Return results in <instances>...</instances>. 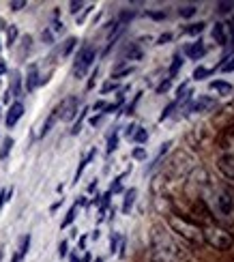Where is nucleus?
<instances>
[{"label":"nucleus","instance_id":"79ce46f5","mask_svg":"<svg viewBox=\"0 0 234 262\" xmlns=\"http://www.w3.org/2000/svg\"><path fill=\"white\" fill-rule=\"evenodd\" d=\"M146 15L153 17V19H163V17H165L163 11H146Z\"/></svg>","mask_w":234,"mask_h":262},{"label":"nucleus","instance_id":"473e14b6","mask_svg":"<svg viewBox=\"0 0 234 262\" xmlns=\"http://www.w3.org/2000/svg\"><path fill=\"white\" fill-rule=\"evenodd\" d=\"M122 177H125V174H120V177L114 179L112 187H110V193H120V191H122Z\"/></svg>","mask_w":234,"mask_h":262},{"label":"nucleus","instance_id":"20e7f679","mask_svg":"<svg viewBox=\"0 0 234 262\" xmlns=\"http://www.w3.org/2000/svg\"><path fill=\"white\" fill-rule=\"evenodd\" d=\"M95 58H97V50L93 46H84L80 52H77V56L73 60V75L77 80H82L84 75L88 73V69L93 67Z\"/></svg>","mask_w":234,"mask_h":262},{"label":"nucleus","instance_id":"4be33fe9","mask_svg":"<svg viewBox=\"0 0 234 262\" xmlns=\"http://www.w3.org/2000/svg\"><path fill=\"white\" fill-rule=\"evenodd\" d=\"M136 71V67L133 64H116V67L112 69V78H120V75H129Z\"/></svg>","mask_w":234,"mask_h":262},{"label":"nucleus","instance_id":"412c9836","mask_svg":"<svg viewBox=\"0 0 234 262\" xmlns=\"http://www.w3.org/2000/svg\"><path fill=\"white\" fill-rule=\"evenodd\" d=\"M183 62H185V60H183L181 54H174V56H172V64H170V80H172V78H176V73L181 71Z\"/></svg>","mask_w":234,"mask_h":262},{"label":"nucleus","instance_id":"4468645a","mask_svg":"<svg viewBox=\"0 0 234 262\" xmlns=\"http://www.w3.org/2000/svg\"><path fill=\"white\" fill-rule=\"evenodd\" d=\"M136 195H138V189H136V187H131V189L125 193V200H122V209H120L125 215H129V213H131L133 202H136Z\"/></svg>","mask_w":234,"mask_h":262},{"label":"nucleus","instance_id":"393cba45","mask_svg":"<svg viewBox=\"0 0 234 262\" xmlns=\"http://www.w3.org/2000/svg\"><path fill=\"white\" fill-rule=\"evenodd\" d=\"M131 140H133V142H138V144H144V142L148 140V131H146V129H142V127H138Z\"/></svg>","mask_w":234,"mask_h":262},{"label":"nucleus","instance_id":"864d4df0","mask_svg":"<svg viewBox=\"0 0 234 262\" xmlns=\"http://www.w3.org/2000/svg\"><path fill=\"white\" fill-rule=\"evenodd\" d=\"M5 28H7V24H5V19L0 17V30H5Z\"/></svg>","mask_w":234,"mask_h":262},{"label":"nucleus","instance_id":"3c124183","mask_svg":"<svg viewBox=\"0 0 234 262\" xmlns=\"http://www.w3.org/2000/svg\"><path fill=\"white\" fill-rule=\"evenodd\" d=\"M97 189V181H93L91 185H88V191H95Z\"/></svg>","mask_w":234,"mask_h":262},{"label":"nucleus","instance_id":"7ed1b4c3","mask_svg":"<svg viewBox=\"0 0 234 262\" xmlns=\"http://www.w3.org/2000/svg\"><path fill=\"white\" fill-rule=\"evenodd\" d=\"M202 238H204V243L210 245V247H215V249H230L232 243H234V236L232 232H228L226 228H221V226H204L202 228Z\"/></svg>","mask_w":234,"mask_h":262},{"label":"nucleus","instance_id":"de8ad7c7","mask_svg":"<svg viewBox=\"0 0 234 262\" xmlns=\"http://www.w3.org/2000/svg\"><path fill=\"white\" fill-rule=\"evenodd\" d=\"M95 80H97V71H95V73L91 75V80H88V86H86V89H88V91H91V89H93V86H95Z\"/></svg>","mask_w":234,"mask_h":262},{"label":"nucleus","instance_id":"cd10ccee","mask_svg":"<svg viewBox=\"0 0 234 262\" xmlns=\"http://www.w3.org/2000/svg\"><path fill=\"white\" fill-rule=\"evenodd\" d=\"M210 73H213V69H206V67H196V71H194V75H192V78L194 80H204V78H208V75Z\"/></svg>","mask_w":234,"mask_h":262},{"label":"nucleus","instance_id":"c756f323","mask_svg":"<svg viewBox=\"0 0 234 262\" xmlns=\"http://www.w3.org/2000/svg\"><path fill=\"white\" fill-rule=\"evenodd\" d=\"M28 245H30V236H28V234H26V236H22V241H19V252H17L19 260L28 254Z\"/></svg>","mask_w":234,"mask_h":262},{"label":"nucleus","instance_id":"c85d7f7f","mask_svg":"<svg viewBox=\"0 0 234 262\" xmlns=\"http://www.w3.org/2000/svg\"><path fill=\"white\" fill-rule=\"evenodd\" d=\"M118 146V131H112V136L108 138V155H112Z\"/></svg>","mask_w":234,"mask_h":262},{"label":"nucleus","instance_id":"c9c22d12","mask_svg":"<svg viewBox=\"0 0 234 262\" xmlns=\"http://www.w3.org/2000/svg\"><path fill=\"white\" fill-rule=\"evenodd\" d=\"M116 89H118V82H112V80H110V82H105V84L101 86V93L108 95V93H112V91H116Z\"/></svg>","mask_w":234,"mask_h":262},{"label":"nucleus","instance_id":"f8f14e48","mask_svg":"<svg viewBox=\"0 0 234 262\" xmlns=\"http://www.w3.org/2000/svg\"><path fill=\"white\" fill-rule=\"evenodd\" d=\"M213 39L219 43V46H226V43H228V28H226V21H215V26H213Z\"/></svg>","mask_w":234,"mask_h":262},{"label":"nucleus","instance_id":"58836bf2","mask_svg":"<svg viewBox=\"0 0 234 262\" xmlns=\"http://www.w3.org/2000/svg\"><path fill=\"white\" fill-rule=\"evenodd\" d=\"M217 11L219 13H228V11H232V7H234V3H217Z\"/></svg>","mask_w":234,"mask_h":262},{"label":"nucleus","instance_id":"423d86ee","mask_svg":"<svg viewBox=\"0 0 234 262\" xmlns=\"http://www.w3.org/2000/svg\"><path fill=\"white\" fill-rule=\"evenodd\" d=\"M215 204H217V211L224 217H232L234 215V193L230 189H219Z\"/></svg>","mask_w":234,"mask_h":262},{"label":"nucleus","instance_id":"9d476101","mask_svg":"<svg viewBox=\"0 0 234 262\" xmlns=\"http://www.w3.org/2000/svg\"><path fill=\"white\" fill-rule=\"evenodd\" d=\"M204 54H206V46H204L202 41L189 43V46L185 48V56H189L192 60H200V58H204Z\"/></svg>","mask_w":234,"mask_h":262},{"label":"nucleus","instance_id":"603ef678","mask_svg":"<svg viewBox=\"0 0 234 262\" xmlns=\"http://www.w3.org/2000/svg\"><path fill=\"white\" fill-rule=\"evenodd\" d=\"M69 260H71V262H80V256H77V254H75V252H73V254H71V258H69Z\"/></svg>","mask_w":234,"mask_h":262},{"label":"nucleus","instance_id":"7c9ffc66","mask_svg":"<svg viewBox=\"0 0 234 262\" xmlns=\"http://www.w3.org/2000/svg\"><path fill=\"white\" fill-rule=\"evenodd\" d=\"M86 114H88V107H84V110L80 112V116H77V121H75V125L71 127V134H73V136H77V134H80V127H82V121H84V118H86Z\"/></svg>","mask_w":234,"mask_h":262},{"label":"nucleus","instance_id":"8fccbe9b","mask_svg":"<svg viewBox=\"0 0 234 262\" xmlns=\"http://www.w3.org/2000/svg\"><path fill=\"white\" fill-rule=\"evenodd\" d=\"M5 73H7V62H5L3 58H0V78H3Z\"/></svg>","mask_w":234,"mask_h":262},{"label":"nucleus","instance_id":"dca6fc26","mask_svg":"<svg viewBox=\"0 0 234 262\" xmlns=\"http://www.w3.org/2000/svg\"><path fill=\"white\" fill-rule=\"evenodd\" d=\"M9 95H15V97H19V95H22V75H19V71H13V73H11Z\"/></svg>","mask_w":234,"mask_h":262},{"label":"nucleus","instance_id":"a19ab883","mask_svg":"<svg viewBox=\"0 0 234 262\" xmlns=\"http://www.w3.org/2000/svg\"><path fill=\"white\" fill-rule=\"evenodd\" d=\"M84 7V3H80V0H77V3H75V0H73V3H69V11H71V13L75 15L77 13V11H80Z\"/></svg>","mask_w":234,"mask_h":262},{"label":"nucleus","instance_id":"f257e3e1","mask_svg":"<svg viewBox=\"0 0 234 262\" xmlns=\"http://www.w3.org/2000/svg\"><path fill=\"white\" fill-rule=\"evenodd\" d=\"M151 262H189L192 252L187 249L185 243L165 230L163 226H153L151 228Z\"/></svg>","mask_w":234,"mask_h":262},{"label":"nucleus","instance_id":"2eb2a0df","mask_svg":"<svg viewBox=\"0 0 234 262\" xmlns=\"http://www.w3.org/2000/svg\"><path fill=\"white\" fill-rule=\"evenodd\" d=\"M122 58H129V60H140L142 58V50L138 43H129V46L122 50Z\"/></svg>","mask_w":234,"mask_h":262},{"label":"nucleus","instance_id":"c03bdc74","mask_svg":"<svg viewBox=\"0 0 234 262\" xmlns=\"http://www.w3.org/2000/svg\"><path fill=\"white\" fill-rule=\"evenodd\" d=\"M174 107H176V101H174V103H170V105H168V107H165V110L161 112V121H163V118H168V116L172 114V110H174Z\"/></svg>","mask_w":234,"mask_h":262},{"label":"nucleus","instance_id":"e433bc0d","mask_svg":"<svg viewBox=\"0 0 234 262\" xmlns=\"http://www.w3.org/2000/svg\"><path fill=\"white\" fill-rule=\"evenodd\" d=\"M170 84H172V80H170V78L165 80V82H161V84L157 86V95H163V93H168V91H170Z\"/></svg>","mask_w":234,"mask_h":262},{"label":"nucleus","instance_id":"09e8293b","mask_svg":"<svg viewBox=\"0 0 234 262\" xmlns=\"http://www.w3.org/2000/svg\"><path fill=\"white\" fill-rule=\"evenodd\" d=\"M105 105H108L105 101H97V103L93 105V110H105Z\"/></svg>","mask_w":234,"mask_h":262},{"label":"nucleus","instance_id":"aec40b11","mask_svg":"<svg viewBox=\"0 0 234 262\" xmlns=\"http://www.w3.org/2000/svg\"><path fill=\"white\" fill-rule=\"evenodd\" d=\"M226 28H228V52H226V58L230 56V54H234V19L226 21Z\"/></svg>","mask_w":234,"mask_h":262},{"label":"nucleus","instance_id":"a18cd8bd","mask_svg":"<svg viewBox=\"0 0 234 262\" xmlns=\"http://www.w3.org/2000/svg\"><path fill=\"white\" fill-rule=\"evenodd\" d=\"M172 39V35H170V32H165V35H161L159 39H157V46H163V43H168Z\"/></svg>","mask_w":234,"mask_h":262},{"label":"nucleus","instance_id":"f03ea898","mask_svg":"<svg viewBox=\"0 0 234 262\" xmlns=\"http://www.w3.org/2000/svg\"><path fill=\"white\" fill-rule=\"evenodd\" d=\"M168 226L172 228L174 236H176L181 243H187V245H192V247H202V245H204L202 228H200L198 224L187 222L185 217L170 215V217H168Z\"/></svg>","mask_w":234,"mask_h":262},{"label":"nucleus","instance_id":"72a5a7b5","mask_svg":"<svg viewBox=\"0 0 234 262\" xmlns=\"http://www.w3.org/2000/svg\"><path fill=\"white\" fill-rule=\"evenodd\" d=\"M11 193H13V187H9V189H3V191H0V211H3V206H5L7 200L11 198Z\"/></svg>","mask_w":234,"mask_h":262},{"label":"nucleus","instance_id":"ea45409f","mask_svg":"<svg viewBox=\"0 0 234 262\" xmlns=\"http://www.w3.org/2000/svg\"><path fill=\"white\" fill-rule=\"evenodd\" d=\"M131 155H133V159H146V150L138 146V148H133Z\"/></svg>","mask_w":234,"mask_h":262},{"label":"nucleus","instance_id":"2f4dec72","mask_svg":"<svg viewBox=\"0 0 234 262\" xmlns=\"http://www.w3.org/2000/svg\"><path fill=\"white\" fill-rule=\"evenodd\" d=\"M75 213H77V204H73L71 206V209H69V213H67V217H65V220H62V228H67V226H71L73 224V220H75Z\"/></svg>","mask_w":234,"mask_h":262},{"label":"nucleus","instance_id":"9b49d317","mask_svg":"<svg viewBox=\"0 0 234 262\" xmlns=\"http://www.w3.org/2000/svg\"><path fill=\"white\" fill-rule=\"evenodd\" d=\"M41 84L39 80V67L37 64H28V73H26V91L32 93Z\"/></svg>","mask_w":234,"mask_h":262},{"label":"nucleus","instance_id":"4c0bfd02","mask_svg":"<svg viewBox=\"0 0 234 262\" xmlns=\"http://www.w3.org/2000/svg\"><path fill=\"white\" fill-rule=\"evenodd\" d=\"M9 7L13 9V11H19V9H24V7H26V0H11Z\"/></svg>","mask_w":234,"mask_h":262},{"label":"nucleus","instance_id":"b1692460","mask_svg":"<svg viewBox=\"0 0 234 262\" xmlns=\"http://www.w3.org/2000/svg\"><path fill=\"white\" fill-rule=\"evenodd\" d=\"M77 46V39L75 37H69L65 43H62V50H60V56H69V54L73 52V48Z\"/></svg>","mask_w":234,"mask_h":262},{"label":"nucleus","instance_id":"6e6552de","mask_svg":"<svg viewBox=\"0 0 234 262\" xmlns=\"http://www.w3.org/2000/svg\"><path fill=\"white\" fill-rule=\"evenodd\" d=\"M22 116H24V105H22L19 101L11 103V105H9V112H7V118H5V125H7L9 129L15 127Z\"/></svg>","mask_w":234,"mask_h":262},{"label":"nucleus","instance_id":"37998d69","mask_svg":"<svg viewBox=\"0 0 234 262\" xmlns=\"http://www.w3.org/2000/svg\"><path fill=\"white\" fill-rule=\"evenodd\" d=\"M136 129H138V125H136V123H131V125L125 129V138H129V140H131V138H133V134H136Z\"/></svg>","mask_w":234,"mask_h":262},{"label":"nucleus","instance_id":"6e6d98bb","mask_svg":"<svg viewBox=\"0 0 234 262\" xmlns=\"http://www.w3.org/2000/svg\"><path fill=\"white\" fill-rule=\"evenodd\" d=\"M11 262H19V256H17V254H15V256H13V258H11Z\"/></svg>","mask_w":234,"mask_h":262},{"label":"nucleus","instance_id":"6ab92c4d","mask_svg":"<svg viewBox=\"0 0 234 262\" xmlns=\"http://www.w3.org/2000/svg\"><path fill=\"white\" fill-rule=\"evenodd\" d=\"M95 155H97V150L93 148V150H91V152H88V155H86V157H84V159L80 161V168H77V172H75V179H73V183H77V181H80V177H82V172L86 170V166H88V163H91V161H93V157H95Z\"/></svg>","mask_w":234,"mask_h":262},{"label":"nucleus","instance_id":"39448f33","mask_svg":"<svg viewBox=\"0 0 234 262\" xmlns=\"http://www.w3.org/2000/svg\"><path fill=\"white\" fill-rule=\"evenodd\" d=\"M77 107H80V99L77 97H67L62 99L56 110H58V121H65V123H71L73 118L77 116Z\"/></svg>","mask_w":234,"mask_h":262},{"label":"nucleus","instance_id":"0eeeda50","mask_svg":"<svg viewBox=\"0 0 234 262\" xmlns=\"http://www.w3.org/2000/svg\"><path fill=\"white\" fill-rule=\"evenodd\" d=\"M217 170L224 174L226 179L234 181V152H230V155H221L217 159Z\"/></svg>","mask_w":234,"mask_h":262},{"label":"nucleus","instance_id":"5701e85b","mask_svg":"<svg viewBox=\"0 0 234 262\" xmlns=\"http://www.w3.org/2000/svg\"><path fill=\"white\" fill-rule=\"evenodd\" d=\"M17 35H19L17 26L9 24V26H7V46H9V48H13V46H15V39H17Z\"/></svg>","mask_w":234,"mask_h":262},{"label":"nucleus","instance_id":"f3484780","mask_svg":"<svg viewBox=\"0 0 234 262\" xmlns=\"http://www.w3.org/2000/svg\"><path fill=\"white\" fill-rule=\"evenodd\" d=\"M204 28H206L204 21H198V24H189V26H185V28H183V35L198 37V35H202V32H204Z\"/></svg>","mask_w":234,"mask_h":262},{"label":"nucleus","instance_id":"4d7b16f0","mask_svg":"<svg viewBox=\"0 0 234 262\" xmlns=\"http://www.w3.org/2000/svg\"><path fill=\"white\" fill-rule=\"evenodd\" d=\"M95 262H103V258H97V260H95Z\"/></svg>","mask_w":234,"mask_h":262},{"label":"nucleus","instance_id":"1a4fd4ad","mask_svg":"<svg viewBox=\"0 0 234 262\" xmlns=\"http://www.w3.org/2000/svg\"><path fill=\"white\" fill-rule=\"evenodd\" d=\"M210 107H215V99L213 97H198V99L189 105V112H196V114H202Z\"/></svg>","mask_w":234,"mask_h":262},{"label":"nucleus","instance_id":"a878e982","mask_svg":"<svg viewBox=\"0 0 234 262\" xmlns=\"http://www.w3.org/2000/svg\"><path fill=\"white\" fill-rule=\"evenodd\" d=\"M196 13H198V7L196 5H187V7L178 9V15H181V17H194Z\"/></svg>","mask_w":234,"mask_h":262},{"label":"nucleus","instance_id":"f704fd0d","mask_svg":"<svg viewBox=\"0 0 234 262\" xmlns=\"http://www.w3.org/2000/svg\"><path fill=\"white\" fill-rule=\"evenodd\" d=\"M219 71H224V73H232V71H234V56H232V58H226V62L219 67Z\"/></svg>","mask_w":234,"mask_h":262},{"label":"nucleus","instance_id":"a211bd4d","mask_svg":"<svg viewBox=\"0 0 234 262\" xmlns=\"http://www.w3.org/2000/svg\"><path fill=\"white\" fill-rule=\"evenodd\" d=\"M56 121H58V110H56V107H54L52 114L48 116V121L43 123V127H41V134H39V136H41V138H43V136H48V134H50V129L54 127V123H56Z\"/></svg>","mask_w":234,"mask_h":262},{"label":"nucleus","instance_id":"5fc2aeb1","mask_svg":"<svg viewBox=\"0 0 234 262\" xmlns=\"http://www.w3.org/2000/svg\"><path fill=\"white\" fill-rule=\"evenodd\" d=\"M82 262H91V254H86V256H84V260H82Z\"/></svg>","mask_w":234,"mask_h":262},{"label":"nucleus","instance_id":"49530a36","mask_svg":"<svg viewBox=\"0 0 234 262\" xmlns=\"http://www.w3.org/2000/svg\"><path fill=\"white\" fill-rule=\"evenodd\" d=\"M67 247H69V243L62 241V243H60V247H58V256H60V258H65V256H67Z\"/></svg>","mask_w":234,"mask_h":262},{"label":"nucleus","instance_id":"ddd939ff","mask_svg":"<svg viewBox=\"0 0 234 262\" xmlns=\"http://www.w3.org/2000/svg\"><path fill=\"white\" fill-rule=\"evenodd\" d=\"M208 89H210V91H217L221 97L232 95V84H228V82H224V80H215V82H210V84H208Z\"/></svg>","mask_w":234,"mask_h":262},{"label":"nucleus","instance_id":"bb28decb","mask_svg":"<svg viewBox=\"0 0 234 262\" xmlns=\"http://www.w3.org/2000/svg\"><path fill=\"white\" fill-rule=\"evenodd\" d=\"M11 146H13V138H5L3 140V148H0V159H7L9 157Z\"/></svg>","mask_w":234,"mask_h":262}]
</instances>
